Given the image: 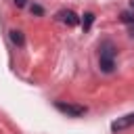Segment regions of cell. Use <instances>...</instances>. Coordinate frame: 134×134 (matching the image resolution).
Segmentation results:
<instances>
[{"mask_svg":"<svg viewBox=\"0 0 134 134\" xmlns=\"http://www.w3.org/2000/svg\"><path fill=\"white\" fill-rule=\"evenodd\" d=\"M92 23H94V13H86L84 19H82V27H84V31H88V29L92 27Z\"/></svg>","mask_w":134,"mask_h":134,"instance_id":"8992f818","label":"cell"},{"mask_svg":"<svg viewBox=\"0 0 134 134\" xmlns=\"http://www.w3.org/2000/svg\"><path fill=\"white\" fill-rule=\"evenodd\" d=\"M119 19H121L124 23H134V13H132V10H124V13L119 15Z\"/></svg>","mask_w":134,"mask_h":134,"instance_id":"52a82bcc","label":"cell"},{"mask_svg":"<svg viewBox=\"0 0 134 134\" xmlns=\"http://www.w3.org/2000/svg\"><path fill=\"white\" fill-rule=\"evenodd\" d=\"M130 6H132V8H134V0H130Z\"/></svg>","mask_w":134,"mask_h":134,"instance_id":"30bf717a","label":"cell"},{"mask_svg":"<svg viewBox=\"0 0 134 134\" xmlns=\"http://www.w3.org/2000/svg\"><path fill=\"white\" fill-rule=\"evenodd\" d=\"M115 46H113V42H109V40H105L103 44H100V52H98V67H100V71H105V73H111L113 69H115Z\"/></svg>","mask_w":134,"mask_h":134,"instance_id":"6da1fadb","label":"cell"},{"mask_svg":"<svg viewBox=\"0 0 134 134\" xmlns=\"http://www.w3.org/2000/svg\"><path fill=\"white\" fill-rule=\"evenodd\" d=\"M8 36H10V42L13 44H17V46H23L25 44V38H23V31L21 29H10Z\"/></svg>","mask_w":134,"mask_h":134,"instance_id":"5b68a950","label":"cell"},{"mask_svg":"<svg viewBox=\"0 0 134 134\" xmlns=\"http://www.w3.org/2000/svg\"><path fill=\"white\" fill-rule=\"evenodd\" d=\"M54 107H57L61 113L69 115V117H82V115L88 111L84 105H73V103H63V100H57V103H54Z\"/></svg>","mask_w":134,"mask_h":134,"instance_id":"7a4b0ae2","label":"cell"},{"mask_svg":"<svg viewBox=\"0 0 134 134\" xmlns=\"http://www.w3.org/2000/svg\"><path fill=\"white\" fill-rule=\"evenodd\" d=\"M57 19H59V21H63V23H67L69 27H73V25H77V23H80L77 15H75L73 10H69V8H63V10H59V13H57Z\"/></svg>","mask_w":134,"mask_h":134,"instance_id":"277c9868","label":"cell"},{"mask_svg":"<svg viewBox=\"0 0 134 134\" xmlns=\"http://www.w3.org/2000/svg\"><path fill=\"white\" fill-rule=\"evenodd\" d=\"M15 4L21 8V6H25V4H27V0H15Z\"/></svg>","mask_w":134,"mask_h":134,"instance_id":"9c48e42d","label":"cell"},{"mask_svg":"<svg viewBox=\"0 0 134 134\" xmlns=\"http://www.w3.org/2000/svg\"><path fill=\"white\" fill-rule=\"evenodd\" d=\"M130 126H134V113H128V115H124V117H117V119L111 124V130H113V132H121V130H126V128H130Z\"/></svg>","mask_w":134,"mask_h":134,"instance_id":"3957f363","label":"cell"},{"mask_svg":"<svg viewBox=\"0 0 134 134\" xmlns=\"http://www.w3.org/2000/svg\"><path fill=\"white\" fill-rule=\"evenodd\" d=\"M44 10H42V6H38V4H34L31 6V15H42Z\"/></svg>","mask_w":134,"mask_h":134,"instance_id":"ba28073f","label":"cell"}]
</instances>
